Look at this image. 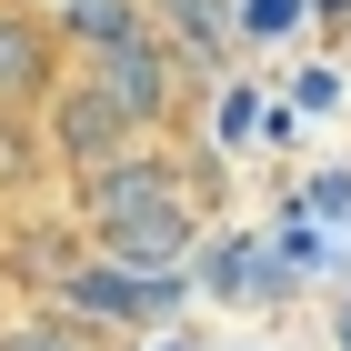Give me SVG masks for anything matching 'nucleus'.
Masks as SVG:
<instances>
[{
    "label": "nucleus",
    "mask_w": 351,
    "mask_h": 351,
    "mask_svg": "<svg viewBox=\"0 0 351 351\" xmlns=\"http://www.w3.org/2000/svg\"><path fill=\"white\" fill-rule=\"evenodd\" d=\"M81 211L101 221V231H131V221H151V211H181V201H171V161L121 151V161L81 171Z\"/></svg>",
    "instance_id": "obj_1"
},
{
    "label": "nucleus",
    "mask_w": 351,
    "mask_h": 351,
    "mask_svg": "<svg viewBox=\"0 0 351 351\" xmlns=\"http://www.w3.org/2000/svg\"><path fill=\"white\" fill-rule=\"evenodd\" d=\"M90 90L121 110V131H131V121H161V110H171V60H161V40H151V30H121V40L101 51V71H90Z\"/></svg>",
    "instance_id": "obj_2"
},
{
    "label": "nucleus",
    "mask_w": 351,
    "mask_h": 351,
    "mask_svg": "<svg viewBox=\"0 0 351 351\" xmlns=\"http://www.w3.org/2000/svg\"><path fill=\"white\" fill-rule=\"evenodd\" d=\"M30 101H51V40L30 10L0 0V110H30Z\"/></svg>",
    "instance_id": "obj_3"
},
{
    "label": "nucleus",
    "mask_w": 351,
    "mask_h": 351,
    "mask_svg": "<svg viewBox=\"0 0 351 351\" xmlns=\"http://www.w3.org/2000/svg\"><path fill=\"white\" fill-rule=\"evenodd\" d=\"M181 251H191V211H151L131 231H110V261L131 281H181Z\"/></svg>",
    "instance_id": "obj_4"
},
{
    "label": "nucleus",
    "mask_w": 351,
    "mask_h": 351,
    "mask_svg": "<svg viewBox=\"0 0 351 351\" xmlns=\"http://www.w3.org/2000/svg\"><path fill=\"white\" fill-rule=\"evenodd\" d=\"M171 291H181V281H131V271H71V301H81V311H101V322H151V311H171Z\"/></svg>",
    "instance_id": "obj_5"
},
{
    "label": "nucleus",
    "mask_w": 351,
    "mask_h": 351,
    "mask_svg": "<svg viewBox=\"0 0 351 351\" xmlns=\"http://www.w3.org/2000/svg\"><path fill=\"white\" fill-rule=\"evenodd\" d=\"M110 141H121V110H110L101 90H60V151H71L81 171H101Z\"/></svg>",
    "instance_id": "obj_6"
},
{
    "label": "nucleus",
    "mask_w": 351,
    "mask_h": 351,
    "mask_svg": "<svg viewBox=\"0 0 351 351\" xmlns=\"http://www.w3.org/2000/svg\"><path fill=\"white\" fill-rule=\"evenodd\" d=\"M161 10H171V30H181V51H201V60L231 51V10H221V0H161Z\"/></svg>",
    "instance_id": "obj_7"
},
{
    "label": "nucleus",
    "mask_w": 351,
    "mask_h": 351,
    "mask_svg": "<svg viewBox=\"0 0 351 351\" xmlns=\"http://www.w3.org/2000/svg\"><path fill=\"white\" fill-rule=\"evenodd\" d=\"M71 30H81L90 51H110V40H121V30H141V21L121 10V0H81V10H71Z\"/></svg>",
    "instance_id": "obj_8"
},
{
    "label": "nucleus",
    "mask_w": 351,
    "mask_h": 351,
    "mask_svg": "<svg viewBox=\"0 0 351 351\" xmlns=\"http://www.w3.org/2000/svg\"><path fill=\"white\" fill-rule=\"evenodd\" d=\"M291 21H301V0H241V30H261V40L291 30Z\"/></svg>",
    "instance_id": "obj_9"
},
{
    "label": "nucleus",
    "mask_w": 351,
    "mask_h": 351,
    "mask_svg": "<svg viewBox=\"0 0 351 351\" xmlns=\"http://www.w3.org/2000/svg\"><path fill=\"white\" fill-rule=\"evenodd\" d=\"M0 351H71V331H51V322H21V331H0Z\"/></svg>",
    "instance_id": "obj_10"
},
{
    "label": "nucleus",
    "mask_w": 351,
    "mask_h": 351,
    "mask_svg": "<svg viewBox=\"0 0 351 351\" xmlns=\"http://www.w3.org/2000/svg\"><path fill=\"white\" fill-rule=\"evenodd\" d=\"M341 341H351V311H341Z\"/></svg>",
    "instance_id": "obj_11"
}]
</instances>
